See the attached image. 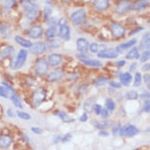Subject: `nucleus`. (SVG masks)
I'll return each mask as SVG.
<instances>
[{
	"label": "nucleus",
	"instance_id": "1",
	"mask_svg": "<svg viewBox=\"0 0 150 150\" xmlns=\"http://www.w3.org/2000/svg\"><path fill=\"white\" fill-rule=\"evenodd\" d=\"M22 7L25 10V16L28 20L33 21L37 17L39 10L36 5H35L32 2L29 1H24L22 3Z\"/></svg>",
	"mask_w": 150,
	"mask_h": 150
},
{
	"label": "nucleus",
	"instance_id": "2",
	"mask_svg": "<svg viewBox=\"0 0 150 150\" xmlns=\"http://www.w3.org/2000/svg\"><path fill=\"white\" fill-rule=\"evenodd\" d=\"M48 69H49V65H48L47 60L44 58H40L37 61L36 64H35V71L36 75L42 76L47 73Z\"/></svg>",
	"mask_w": 150,
	"mask_h": 150
},
{
	"label": "nucleus",
	"instance_id": "3",
	"mask_svg": "<svg viewBox=\"0 0 150 150\" xmlns=\"http://www.w3.org/2000/svg\"><path fill=\"white\" fill-rule=\"evenodd\" d=\"M46 98H47V92L42 88L37 89L32 94V101L35 106L41 105L46 100Z\"/></svg>",
	"mask_w": 150,
	"mask_h": 150
},
{
	"label": "nucleus",
	"instance_id": "4",
	"mask_svg": "<svg viewBox=\"0 0 150 150\" xmlns=\"http://www.w3.org/2000/svg\"><path fill=\"white\" fill-rule=\"evenodd\" d=\"M85 18H86V13H85V11L83 9L75 11L71 15V21L76 25H81L85 20Z\"/></svg>",
	"mask_w": 150,
	"mask_h": 150
},
{
	"label": "nucleus",
	"instance_id": "5",
	"mask_svg": "<svg viewBox=\"0 0 150 150\" xmlns=\"http://www.w3.org/2000/svg\"><path fill=\"white\" fill-rule=\"evenodd\" d=\"M111 32L112 34L116 39H120L125 34V28L118 23H113L111 25Z\"/></svg>",
	"mask_w": 150,
	"mask_h": 150
},
{
	"label": "nucleus",
	"instance_id": "6",
	"mask_svg": "<svg viewBox=\"0 0 150 150\" xmlns=\"http://www.w3.org/2000/svg\"><path fill=\"white\" fill-rule=\"evenodd\" d=\"M27 50H21L18 54H17L16 62H14V64H13L14 69H19V68L22 66L23 64H25V62H26V60H27Z\"/></svg>",
	"mask_w": 150,
	"mask_h": 150
},
{
	"label": "nucleus",
	"instance_id": "7",
	"mask_svg": "<svg viewBox=\"0 0 150 150\" xmlns=\"http://www.w3.org/2000/svg\"><path fill=\"white\" fill-rule=\"evenodd\" d=\"M120 52L117 51L116 50L113 49H105L104 50H101L100 53L98 54V57L101 58H116L118 57Z\"/></svg>",
	"mask_w": 150,
	"mask_h": 150
},
{
	"label": "nucleus",
	"instance_id": "8",
	"mask_svg": "<svg viewBox=\"0 0 150 150\" xmlns=\"http://www.w3.org/2000/svg\"><path fill=\"white\" fill-rule=\"evenodd\" d=\"M139 132V130L134 125L127 126L123 129H121L120 133L122 135L127 136V137H132V136L136 135Z\"/></svg>",
	"mask_w": 150,
	"mask_h": 150
},
{
	"label": "nucleus",
	"instance_id": "9",
	"mask_svg": "<svg viewBox=\"0 0 150 150\" xmlns=\"http://www.w3.org/2000/svg\"><path fill=\"white\" fill-rule=\"evenodd\" d=\"M43 33V28L40 25L33 26L28 31V36L32 39H38L42 36Z\"/></svg>",
	"mask_w": 150,
	"mask_h": 150
},
{
	"label": "nucleus",
	"instance_id": "10",
	"mask_svg": "<svg viewBox=\"0 0 150 150\" xmlns=\"http://www.w3.org/2000/svg\"><path fill=\"white\" fill-rule=\"evenodd\" d=\"M46 50H47V47L44 42H35L34 45H32L31 52H32V54H35V55H39V54H43L46 51Z\"/></svg>",
	"mask_w": 150,
	"mask_h": 150
},
{
	"label": "nucleus",
	"instance_id": "11",
	"mask_svg": "<svg viewBox=\"0 0 150 150\" xmlns=\"http://www.w3.org/2000/svg\"><path fill=\"white\" fill-rule=\"evenodd\" d=\"M77 57L83 63H84L86 65L92 67H101L102 66V63L100 61H97V60L93 59H88L86 58L84 55H77Z\"/></svg>",
	"mask_w": 150,
	"mask_h": 150
},
{
	"label": "nucleus",
	"instance_id": "12",
	"mask_svg": "<svg viewBox=\"0 0 150 150\" xmlns=\"http://www.w3.org/2000/svg\"><path fill=\"white\" fill-rule=\"evenodd\" d=\"M131 3L128 1H122L119 3L116 9V11L119 14H124L127 12L128 10L131 8Z\"/></svg>",
	"mask_w": 150,
	"mask_h": 150
},
{
	"label": "nucleus",
	"instance_id": "13",
	"mask_svg": "<svg viewBox=\"0 0 150 150\" xmlns=\"http://www.w3.org/2000/svg\"><path fill=\"white\" fill-rule=\"evenodd\" d=\"M64 76V72L61 69H57L51 71L47 76V80L49 82H55L60 80L62 77Z\"/></svg>",
	"mask_w": 150,
	"mask_h": 150
},
{
	"label": "nucleus",
	"instance_id": "14",
	"mask_svg": "<svg viewBox=\"0 0 150 150\" xmlns=\"http://www.w3.org/2000/svg\"><path fill=\"white\" fill-rule=\"evenodd\" d=\"M62 61V57L61 54H52L48 57V64L50 66H57L58 64H61Z\"/></svg>",
	"mask_w": 150,
	"mask_h": 150
},
{
	"label": "nucleus",
	"instance_id": "15",
	"mask_svg": "<svg viewBox=\"0 0 150 150\" xmlns=\"http://www.w3.org/2000/svg\"><path fill=\"white\" fill-rule=\"evenodd\" d=\"M4 86H0V96L8 98H10V94L11 93H13V89L9 85V84L3 83Z\"/></svg>",
	"mask_w": 150,
	"mask_h": 150
},
{
	"label": "nucleus",
	"instance_id": "16",
	"mask_svg": "<svg viewBox=\"0 0 150 150\" xmlns=\"http://www.w3.org/2000/svg\"><path fill=\"white\" fill-rule=\"evenodd\" d=\"M77 50L81 53H86L89 49V42L88 41L83 38H79L77 40L76 42Z\"/></svg>",
	"mask_w": 150,
	"mask_h": 150
},
{
	"label": "nucleus",
	"instance_id": "17",
	"mask_svg": "<svg viewBox=\"0 0 150 150\" xmlns=\"http://www.w3.org/2000/svg\"><path fill=\"white\" fill-rule=\"evenodd\" d=\"M93 6L98 10H106L109 6V0H93Z\"/></svg>",
	"mask_w": 150,
	"mask_h": 150
},
{
	"label": "nucleus",
	"instance_id": "18",
	"mask_svg": "<svg viewBox=\"0 0 150 150\" xmlns=\"http://www.w3.org/2000/svg\"><path fill=\"white\" fill-rule=\"evenodd\" d=\"M58 35L64 40H70V28L68 25H64V26L60 27Z\"/></svg>",
	"mask_w": 150,
	"mask_h": 150
},
{
	"label": "nucleus",
	"instance_id": "19",
	"mask_svg": "<svg viewBox=\"0 0 150 150\" xmlns=\"http://www.w3.org/2000/svg\"><path fill=\"white\" fill-rule=\"evenodd\" d=\"M150 45V35L149 33L148 32L146 34H145L143 35L142 39L141 40L140 45H139V47H140L141 50H148L149 48Z\"/></svg>",
	"mask_w": 150,
	"mask_h": 150
},
{
	"label": "nucleus",
	"instance_id": "20",
	"mask_svg": "<svg viewBox=\"0 0 150 150\" xmlns=\"http://www.w3.org/2000/svg\"><path fill=\"white\" fill-rule=\"evenodd\" d=\"M95 105V101L93 100V98L86 99V101L84 102L83 109L86 113H91L93 110V107Z\"/></svg>",
	"mask_w": 150,
	"mask_h": 150
},
{
	"label": "nucleus",
	"instance_id": "21",
	"mask_svg": "<svg viewBox=\"0 0 150 150\" xmlns=\"http://www.w3.org/2000/svg\"><path fill=\"white\" fill-rule=\"evenodd\" d=\"M15 41L18 43L21 46H22L23 47H25V48H31L32 47V42L29 40H26L25 38H23L21 36H19V35H17L15 37Z\"/></svg>",
	"mask_w": 150,
	"mask_h": 150
},
{
	"label": "nucleus",
	"instance_id": "22",
	"mask_svg": "<svg viewBox=\"0 0 150 150\" xmlns=\"http://www.w3.org/2000/svg\"><path fill=\"white\" fill-rule=\"evenodd\" d=\"M12 143V138L8 135H2L0 137V147L7 149Z\"/></svg>",
	"mask_w": 150,
	"mask_h": 150
},
{
	"label": "nucleus",
	"instance_id": "23",
	"mask_svg": "<svg viewBox=\"0 0 150 150\" xmlns=\"http://www.w3.org/2000/svg\"><path fill=\"white\" fill-rule=\"evenodd\" d=\"M120 79L122 84H123L124 86H129L132 81V76L129 72H125V73L120 75Z\"/></svg>",
	"mask_w": 150,
	"mask_h": 150
},
{
	"label": "nucleus",
	"instance_id": "24",
	"mask_svg": "<svg viewBox=\"0 0 150 150\" xmlns=\"http://www.w3.org/2000/svg\"><path fill=\"white\" fill-rule=\"evenodd\" d=\"M136 42H137V40H136L135 39L130 40V41H128V42H124V43H122V44L119 45L118 47H116V50L120 52V50H124L128 49V48H130V47H133Z\"/></svg>",
	"mask_w": 150,
	"mask_h": 150
},
{
	"label": "nucleus",
	"instance_id": "25",
	"mask_svg": "<svg viewBox=\"0 0 150 150\" xmlns=\"http://www.w3.org/2000/svg\"><path fill=\"white\" fill-rule=\"evenodd\" d=\"M149 4V0H140V1H138V2H137V3L131 6V8L134 10H139L143 9V8L146 7Z\"/></svg>",
	"mask_w": 150,
	"mask_h": 150
},
{
	"label": "nucleus",
	"instance_id": "26",
	"mask_svg": "<svg viewBox=\"0 0 150 150\" xmlns=\"http://www.w3.org/2000/svg\"><path fill=\"white\" fill-rule=\"evenodd\" d=\"M139 52H138V48H133L132 50H130V51L128 52V54L126 56V58L127 60H133V59H138L139 58Z\"/></svg>",
	"mask_w": 150,
	"mask_h": 150
},
{
	"label": "nucleus",
	"instance_id": "27",
	"mask_svg": "<svg viewBox=\"0 0 150 150\" xmlns=\"http://www.w3.org/2000/svg\"><path fill=\"white\" fill-rule=\"evenodd\" d=\"M14 53V49L13 47H7L5 49H3L2 52L0 53V58L3 59L6 57H9L10 55H12Z\"/></svg>",
	"mask_w": 150,
	"mask_h": 150
},
{
	"label": "nucleus",
	"instance_id": "28",
	"mask_svg": "<svg viewBox=\"0 0 150 150\" xmlns=\"http://www.w3.org/2000/svg\"><path fill=\"white\" fill-rule=\"evenodd\" d=\"M105 48V46H101V45H98L97 43H91L90 45V50L92 53H97L99 50H104Z\"/></svg>",
	"mask_w": 150,
	"mask_h": 150
},
{
	"label": "nucleus",
	"instance_id": "29",
	"mask_svg": "<svg viewBox=\"0 0 150 150\" xmlns=\"http://www.w3.org/2000/svg\"><path fill=\"white\" fill-rule=\"evenodd\" d=\"M46 35H47V38L49 39H53L55 37L56 34H57V32H56V28L55 27H50L49 28H47V31H46Z\"/></svg>",
	"mask_w": 150,
	"mask_h": 150
},
{
	"label": "nucleus",
	"instance_id": "30",
	"mask_svg": "<svg viewBox=\"0 0 150 150\" xmlns=\"http://www.w3.org/2000/svg\"><path fill=\"white\" fill-rule=\"evenodd\" d=\"M109 124H110V122H108V121H97L94 123V126L96 127L99 128V129H104V128H106L109 127Z\"/></svg>",
	"mask_w": 150,
	"mask_h": 150
},
{
	"label": "nucleus",
	"instance_id": "31",
	"mask_svg": "<svg viewBox=\"0 0 150 150\" xmlns=\"http://www.w3.org/2000/svg\"><path fill=\"white\" fill-rule=\"evenodd\" d=\"M11 99H12L13 102L14 104V105L17 107V108H23V105H22V103H21V101L20 98L17 96V95H12L11 96Z\"/></svg>",
	"mask_w": 150,
	"mask_h": 150
},
{
	"label": "nucleus",
	"instance_id": "32",
	"mask_svg": "<svg viewBox=\"0 0 150 150\" xmlns=\"http://www.w3.org/2000/svg\"><path fill=\"white\" fill-rule=\"evenodd\" d=\"M105 105H106V108L110 111H113L114 109L116 108V103H115V102H114V101L110 98L106 99Z\"/></svg>",
	"mask_w": 150,
	"mask_h": 150
},
{
	"label": "nucleus",
	"instance_id": "33",
	"mask_svg": "<svg viewBox=\"0 0 150 150\" xmlns=\"http://www.w3.org/2000/svg\"><path fill=\"white\" fill-rule=\"evenodd\" d=\"M126 97L129 100H135L138 98V94L135 91H130L127 93Z\"/></svg>",
	"mask_w": 150,
	"mask_h": 150
},
{
	"label": "nucleus",
	"instance_id": "34",
	"mask_svg": "<svg viewBox=\"0 0 150 150\" xmlns=\"http://www.w3.org/2000/svg\"><path fill=\"white\" fill-rule=\"evenodd\" d=\"M17 115L21 119H23V120H29L31 119V116L29 114L27 113V112H21V111H17Z\"/></svg>",
	"mask_w": 150,
	"mask_h": 150
},
{
	"label": "nucleus",
	"instance_id": "35",
	"mask_svg": "<svg viewBox=\"0 0 150 150\" xmlns=\"http://www.w3.org/2000/svg\"><path fill=\"white\" fill-rule=\"evenodd\" d=\"M142 83V75L140 72H137L134 76V86H139Z\"/></svg>",
	"mask_w": 150,
	"mask_h": 150
},
{
	"label": "nucleus",
	"instance_id": "36",
	"mask_svg": "<svg viewBox=\"0 0 150 150\" xmlns=\"http://www.w3.org/2000/svg\"><path fill=\"white\" fill-rule=\"evenodd\" d=\"M108 83V79L107 78H105V77H101L99 78L95 81V85L97 86H103L105 84H106Z\"/></svg>",
	"mask_w": 150,
	"mask_h": 150
},
{
	"label": "nucleus",
	"instance_id": "37",
	"mask_svg": "<svg viewBox=\"0 0 150 150\" xmlns=\"http://www.w3.org/2000/svg\"><path fill=\"white\" fill-rule=\"evenodd\" d=\"M58 116H59L62 120H63L64 122H66V123H70V122H72V121H73V120H70V119L69 118L68 115H67L66 113L63 112H59V113H58Z\"/></svg>",
	"mask_w": 150,
	"mask_h": 150
},
{
	"label": "nucleus",
	"instance_id": "38",
	"mask_svg": "<svg viewBox=\"0 0 150 150\" xmlns=\"http://www.w3.org/2000/svg\"><path fill=\"white\" fill-rule=\"evenodd\" d=\"M149 55H150V53L149 50H145L142 53V56H141V58H140V61L141 62H145L147 61L149 58Z\"/></svg>",
	"mask_w": 150,
	"mask_h": 150
},
{
	"label": "nucleus",
	"instance_id": "39",
	"mask_svg": "<svg viewBox=\"0 0 150 150\" xmlns=\"http://www.w3.org/2000/svg\"><path fill=\"white\" fill-rule=\"evenodd\" d=\"M93 110L95 111L97 115H100L101 112V110H102V108H101V106L100 105H98V104H95L94 107H93Z\"/></svg>",
	"mask_w": 150,
	"mask_h": 150
},
{
	"label": "nucleus",
	"instance_id": "40",
	"mask_svg": "<svg viewBox=\"0 0 150 150\" xmlns=\"http://www.w3.org/2000/svg\"><path fill=\"white\" fill-rule=\"evenodd\" d=\"M14 2H13L12 0H4V6L6 8H10L12 7L14 5Z\"/></svg>",
	"mask_w": 150,
	"mask_h": 150
},
{
	"label": "nucleus",
	"instance_id": "41",
	"mask_svg": "<svg viewBox=\"0 0 150 150\" xmlns=\"http://www.w3.org/2000/svg\"><path fill=\"white\" fill-rule=\"evenodd\" d=\"M110 84V86L112 87H115V88H120L121 87V83H119V82H116V81H111L109 83Z\"/></svg>",
	"mask_w": 150,
	"mask_h": 150
},
{
	"label": "nucleus",
	"instance_id": "42",
	"mask_svg": "<svg viewBox=\"0 0 150 150\" xmlns=\"http://www.w3.org/2000/svg\"><path fill=\"white\" fill-rule=\"evenodd\" d=\"M121 130V127L120 125L115 126L113 128H112V133L113 134H117L120 133Z\"/></svg>",
	"mask_w": 150,
	"mask_h": 150
},
{
	"label": "nucleus",
	"instance_id": "43",
	"mask_svg": "<svg viewBox=\"0 0 150 150\" xmlns=\"http://www.w3.org/2000/svg\"><path fill=\"white\" fill-rule=\"evenodd\" d=\"M71 134H66L62 138V141L63 142H69V141L71 140Z\"/></svg>",
	"mask_w": 150,
	"mask_h": 150
},
{
	"label": "nucleus",
	"instance_id": "44",
	"mask_svg": "<svg viewBox=\"0 0 150 150\" xmlns=\"http://www.w3.org/2000/svg\"><path fill=\"white\" fill-rule=\"evenodd\" d=\"M31 130H32V132L35 134H40L42 133V130L39 127H32Z\"/></svg>",
	"mask_w": 150,
	"mask_h": 150
},
{
	"label": "nucleus",
	"instance_id": "45",
	"mask_svg": "<svg viewBox=\"0 0 150 150\" xmlns=\"http://www.w3.org/2000/svg\"><path fill=\"white\" fill-rule=\"evenodd\" d=\"M144 80H145V83L148 84V87L149 88V81H150V76L149 74H145L144 76Z\"/></svg>",
	"mask_w": 150,
	"mask_h": 150
},
{
	"label": "nucleus",
	"instance_id": "46",
	"mask_svg": "<svg viewBox=\"0 0 150 150\" xmlns=\"http://www.w3.org/2000/svg\"><path fill=\"white\" fill-rule=\"evenodd\" d=\"M101 116L103 117V118H106V117H108V112L107 110V108H104L101 110Z\"/></svg>",
	"mask_w": 150,
	"mask_h": 150
},
{
	"label": "nucleus",
	"instance_id": "47",
	"mask_svg": "<svg viewBox=\"0 0 150 150\" xmlns=\"http://www.w3.org/2000/svg\"><path fill=\"white\" fill-rule=\"evenodd\" d=\"M58 25H59L60 27L64 26V25H67V21L64 18H61L59 21H58Z\"/></svg>",
	"mask_w": 150,
	"mask_h": 150
},
{
	"label": "nucleus",
	"instance_id": "48",
	"mask_svg": "<svg viewBox=\"0 0 150 150\" xmlns=\"http://www.w3.org/2000/svg\"><path fill=\"white\" fill-rule=\"evenodd\" d=\"M150 110V106H149V101H147V104H145V107H144V111L145 112H149Z\"/></svg>",
	"mask_w": 150,
	"mask_h": 150
},
{
	"label": "nucleus",
	"instance_id": "49",
	"mask_svg": "<svg viewBox=\"0 0 150 150\" xmlns=\"http://www.w3.org/2000/svg\"><path fill=\"white\" fill-rule=\"evenodd\" d=\"M87 115H86V113H83V115H82L81 116H80V118H79V120L82 121V122H86V120H87Z\"/></svg>",
	"mask_w": 150,
	"mask_h": 150
},
{
	"label": "nucleus",
	"instance_id": "50",
	"mask_svg": "<svg viewBox=\"0 0 150 150\" xmlns=\"http://www.w3.org/2000/svg\"><path fill=\"white\" fill-rule=\"evenodd\" d=\"M44 13H45V14L47 15V17H49L50 15L51 14V10L50 9V8H45V10H44Z\"/></svg>",
	"mask_w": 150,
	"mask_h": 150
},
{
	"label": "nucleus",
	"instance_id": "51",
	"mask_svg": "<svg viewBox=\"0 0 150 150\" xmlns=\"http://www.w3.org/2000/svg\"><path fill=\"white\" fill-rule=\"evenodd\" d=\"M136 68H137V63H135V62H134L133 64H131V65H130V71H134L136 69Z\"/></svg>",
	"mask_w": 150,
	"mask_h": 150
},
{
	"label": "nucleus",
	"instance_id": "52",
	"mask_svg": "<svg viewBox=\"0 0 150 150\" xmlns=\"http://www.w3.org/2000/svg\"><path fill=\"white\" fill-rule=\"evenodd\" d=\"M150 69V64L149 63L147 64H145V65H143L142 66V70L143 71H149Z\"/></svg>",
	"mask_w": 150,
	"mask_h": 150
},
{
	"label": "nucleus",
	"instance_id": "53",
	"mask_svg": "<svg viewBox=\"0 0 150 150\" xmlns=\"http://www.w3.org/2000/svg\"><path fill=\"white\" fill-rule=\"evenodd\" d=\"M6 113H7V115L10 116V117H13V116H14V113L13 112V111L11 108H9V109H8Z\"/></svg>",
	"mask_w": 150,
	"mask_h": 150
},
{
	"label": "nucleus",
	"instance_id": "54",
	"mask_svg": "<svg viewBox=\"0 0 150 150\" xmlns=\"http://www.w3.org/2000/svg\"><path fill=\"white\" fill-rule=\"evenodd\" d=\"M125 64H126L125 61H123V60H122V61H120V62H118L117 63H116V64H117L119 67L123 66V65H124Z\"/></svg>",
	"mask_w": 150,
	"mask_h": 150
},
{
	"label": "nucleus",
	"instance_id": "55",
	"mask_svg": "<svg viewBox=\"0 0 150 150\" xmlns=\"http://www.w3.org/2000/svg\"><path fill=\"white\" fill-rule=\"evenodd\" d=\"M143 29V28L140 27V28H136L134 31H133V32H131L130 33V35H132V34H134V33H136V32H140V30H142Z\"/></svg>",
	"mask_w": 150,
	"mask_h": 150
},
{
	"label": "nucleus",
	"instance_id": "56",
	"mask_svg": "<svg viewBox=\"0 0 150 150\" xmlns=\"http://www.w3.org/2000/svg\"><path fill=\"white\" fill-rule=\"evenodd\" d=\"M99 135L103 136V137H106V136L108 135V134L107 133V132H105V131H101V132L99 133Z\"/></svg>",
	"mask_w": 150,
	"mask_h": 150
},
{
	"label": "nucleus",
	"instance_id": "57",
	"mask_svg": "<svg viewBox=\"0 0 150 150\" xmlns=\"http://www.w3.org/2000/svg\"><path fill=\"white\" fill-rule=\"evenodd\" d=\"M13 2H14V3H16V2H17V1H18V0H12Z\"/></svg>",
	"mask_w": 150,
	"mask_h": 150
},
{
	"label": "nucleus",
	"instance_id": "58",
	"mask_svg": "<svg viewBox=\"0 0 150 150\" xmlns=\"http://www.w3.org/2000/svg\"><path fill=\"white\" fill-rule=\"evenodd\" d=\"M28 1H29V2H32V1H35V0H28Z\"/></svg>",
	"mask_w": 150,
	"mask_h": 150
},
{
	"label": "nucleus",
	"instance_id": "59",
	"mask_svg": "<svg viewBox=\"0 0 150 150\" xmlns=\"http://www.w3.org/2000/svg\"><path fill=\"white\" fill-rule=\"evenodd\" d=\"M63 1H68V0H63Z\"/></svg>",
	"mask_w": 150,
	"mask_h": 150
}]
</instances>
